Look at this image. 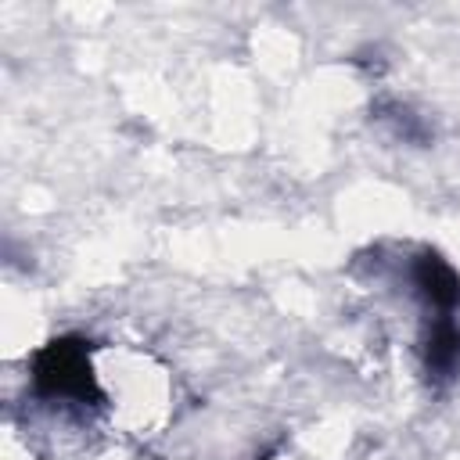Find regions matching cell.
I'll use <instances>...</instances> for the list:
<instances>
[{"label": "cell", "mask_w": 460, "mask_h": 460, "mask_svg": "<svg viewBox=\"0 0 460 460\" xmlns=\"http://www.w3.org/2000/svg\"><path fill=\"white\" fill-rule=\"evenodd\" d=\"M32 392L61 406H101L104 388L90 363V341L83 338H50L29 359Z\"/></svg>", "instance_id": "1"}, {"label": "cell", "mask_w": 460, "mask_h": 460, "mask_svg": "<svg viewBox=\"0 0 460 460\" xmlns=\"http://www.w3.org/2000/svg\"><path fill=\"white\" fill-rule=\"evenodd\" d=\"M410 291L420 298L428 316H456L460 309V273L449 259L431 248H420L406 266Z\"/></svg>", "instance_id": "2"}, {"label": "cell", "mask_w": 460, "mask_h": 460, "mask_svg": "<svg viewBox=\"0 0 460 460\" xmlns=\"http://www.w3.org/2000/svg\"><path fill=\"white\" fill-rule=\"evenodd\" d=\"M420 367L431 385H449L460 377V323L456 316H428L420 334Z\"/></svg>", "instance_id": "3"}]
</instances>
